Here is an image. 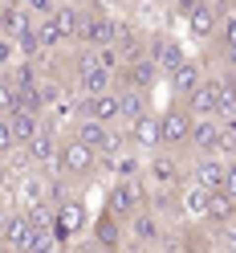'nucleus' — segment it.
I'll return each instance as SVG.
<instances>
[{
  "label": "nucleus",
  "instance_id": "f257e3e1",
  "mask_svg": "<svg viewBox=\"0 0 236 253\" xmlns=\"http://www.w3.org/2000/svg\"><path fill=\"white\" fill-rule=\"evenodd\" d=\"M98 164H102V155L94 151V147H86L77 135H66V139H61V147H57V160H53V176H61L66 184L90 180L94 171H98Z\"/></svg>",
  "mask_w": 236,
  "mask_h": 253
},
{
  "label": "nucleus",
  "instance_id": "f03ea898",
  "mask_svg": "<svg viewBox=\"0 0 236 253\" xmlns=\"http://www.w3.org/2000/svg\"><path fill=\"white\" fill-rule=\"evenodd\" d=\"M143 180H147L151 192H179V184L187 180V164H183V155L167 151V147L147 151V160H143Z\"/></svg>",
  "mask_w": 236,
  "mask_h": 253
},
{
  "label": "nucleus",
  "instance_id": "7ed1b4c3",
  "mask_svg": "<svg viewBox=\"0 0 236 253\" xmlns=\"http://www.w3.org/2000/svg\"><path fill=\"white\" fill-rule=\"evenodd\" d=\"M73 135L82 139L86 147H94L106 160V155H114L122 147H131V139H127V126L122 123H102V119H73Z\"/></svg>",
  "mask_w": 236,
  "mask_h": 253
},
{
  "label": "nucleus",
  "instance_id": "20e7f679",
  "mask_svg": "<svg viewBox=\"0 0 236 253\" xmlns=\"http://www.w3.org/2000/svg\"><path fill=\"white\" fill-rule=\"evenodd\" d=\"M147 200H151V188H147L143 176H114V184L106 188V204H102V209H110L122 220H131Z\"/></svg>",
  "mask_w": 236,
  "mask_h": 253
},
{
  "label": "nucleus",
  "instance_id": "39448f33",
  "mask_svg": "<svg viewBox=\"0 0 236 253\" xmlns=\"http://www.w3.org/2000/svg\"><path fill=\"white\" fill-rule=\"evenodd\" d=\"M167 216L159 209L143 204L131 220H127V245H138V249H155V245H167Z\"/></svg>",
  "mask_w": 236,
  "mask_h": 253
},
{
  "label": "nucleus",
  "instance_id": "423d86ee",
  "mask_svg": "<svg viewBox=\"0 0 236 253\" xmlns=\"http://www.w3.org/2000/svg\"><path fill=\"white\" fill-rule=\"evenodd\" d=\"M192 110L183 102H171L159 115V147L167 151H187V139H192Z\"/></svg>",
  "mask_w": 236,
  "mask_h": 253
},
{
  "label": "nucleus",
  "instance_id": "0eeeda50",
  "mask_svg": "<svg viewBox=\"0 0 236 253\" xmlns=\"http://www.w3.org/2000/svg\"><path fill=\"white\" fill-rule=\"evenodd\" d=\"M53 229H57V237H61L66 245L82 241V233H90V212H86V204L73 200V196H61L57 209H53Z\"/></svg>",
  "mask_w": 236,
  "mask_h": 253
},
{
  "label": "nucleus",
  "instance_id": "6e6552de",
  "mask_svg": "<svg viewBox=\"0 0 236 253\" xmlns=\"http://www.w3.org/2000/svg\"><path fill=\"white\" fill-rule=\"evenodd\" d=\"M118 37H122V21H114V17L102 12L98 4H86L77 41H82V45H118Z\"/></svg>",
  "mask_w": 236,
  "mask_h": 253
},
{
  "label": "nucleus",
  "instance_id": "1a4fd4ad",
  "mask_svg": "<svg viewBox=\"0 0 236 253\" xmlns=\"http://www.w3.org/2000/svg\"><path fill=\"white\" fill-rule=\"evenodd\" d=\"M29 241H33V220L21 209H4L0 212V249L4 253H29Z\"/></svg>",
  "mask_w": 236,
  "mask_h": 253
},
{
  "label": "nucleus",
  "instance_id": "9d476101",
  "mask_svg": "<svg viewBox=\"0 0 236 253\" xmlns=\"http://www.w3.org/2000/svg\"><path fill=\"white\" fill-rule=\"evenodd\" d=\"M224 12H228V0H203V4H196L192 12H187V33H192L196 41H216Z\"/></svg>",
  "mask_w": 236,
  "mask_h": 253
},
{
  "label": "nucleus",
  "instance_id": "9b49d317",
  "mask_svg": "<svg viewBox=\"0 0 236 253\" xmlns=\"http://www.w3.org/2000/svg\"><path fill=\"white\" fill-rule=\"evenodd\" d=\"M90 245L94 249H122L127 245V220L114 216L110 209H102L90 220Z\"/></svg>",
  "mask_w": 236,
  "mask_h": 253
},
{
  "label": "nucleus",
  "instance_id": "f8f14e48",
  "mask_svg": "<svg viewBox=\"0 0 236 253\" xmlns=\"http://www.w3.org/2000/svg\"><path fill=\"white\" fill-rule=\"evenodd\" d=\"M216 188H203L196 180H183L179 192H175V209L179 216H187V225H203V216H208V196Z\"/></svg>",
  "mask_w": 236,
  "mask_h": 253
},
{
  "label": "nucleus",
  "instance_id": "ddd939ff",
  "mask_svg": "<svg viewBox=\"0 0 236 253\" xmlns=\"http://www.w3.org/2000/svg\"><path fill=\"white\" fill-rule=\"evenodd\" d=\"M118 86V74H110L94 61H73V94H102V90H114Z\"/></svg>",
  "mask_w": 236,
  "mask_h": 253
},
{
  "label": "nucleus",
  "instance_id": "4468645a",
  "mask_svg": "<svg viewBox=\"0 0 236 253\" xmlns=\"http://www.w3.org/2000/svg\"><path fill=\"white\" fill-rule=\"evenodd\" d=\"M203 78H208V74H203V66H200V61H192V57H183L179 66H175V70H171V74L163 78V82L171 86V94H175V102H183L187 94H192V90H196V86L203 82Z\"/></svg>",
  "mask_w": 236,
  "mask_h": 253
},
{
  "label": "nucleus",
  "instance_id": "2eb2a0df",
  "mask_svg": "<svg viewBox=\"0 0 236 253\" xmlns=\"http://www.w3.org/2000/svg\"><path fill=\"white\" fill-rule=\"evenodd\" d=\"M224 155H196L192 164H187V180H196L203 188H220L224 184Z\"/></svg>",
  "mask_w": 236,
  "mask_h": 253
},
{
  "label": "nucleus",
  "instance_id": "dca6fc26",
  "mask_svg": "<svg viewBox=\"0 0 236 253\" xmlns=\"http://www.w3.org/2000/svg\"><path fill=\"white\" fill-rule=\"evenodd\" d=\"M8 126H12V139H17V147H25L29 139H33L41 126H45V115L41 110H29V106H17V110H8Z\"/></svg>",
  "mask_w": 236,
  "mask_h": 253
},
{
  "label": "nucleus",
  "instance_id": "f3484780",
  "mask_svg": "<svg viewBox=\"0 0 236 253\" xmlns=\"http://www.w3.org/2000/svg\"><path fill=\"white\" fill-rule=\"evenodd\" d=\"M147 53H151V61H155V70H159V78H167V74L187 57V53L179 49V41H171V37H151Z\"/></svg>",
  "mask_w": 236,
  "mask_h": 253
},
{
  "label": "nucleus",
  "instance_id": "a211bd4d",
  "mask_svg": "<svg viewBox=\"0 0 236 253\" xmlns=\"http://www.w3.org/2000/svg\"><path fill=\"white\" fill-rule=\"evenodd\" d=\"M183 106L192 110L196 119H220V115H216V82H212V74H208V78H203V82L183 98Z\"/></svg>",
  "mask_w": 236,
  "mask_h": 253
},
{
  "label": "nucleus",
  "instance_id": "6ab92c4d",
  "mask_svg": "<svg viewBox=\"0 0 236 253\" xmlns=\"http://www.w3.org/2000/svg\"><path fill=\"white\" fill-rule=\"evenodd\" d=\"M228 220H236V200L216 188V192L208 196V216H203V225H208V229H220V225H228Z\"/></svg>",
  "mask_w": 236,
  "mask_h": 253
},
{
  "label": "nucleus",
  "instance_id": "aec40b11",
  "mask_svg": "<svg viewBox=\"0 0 236 253\" xmlns=\"http://www.w3.org/2000/svg\"><path fill=\"white\" fill-rule=\"evenodd\" d=\"M21 61V49H17V41H12L8 33H0V74H8L12 66Z\"/></svg>",
  "mask_w": 236,
  "mask_h": 253
},
{
  "label": "nucleus",
  "instance_id": "412c9836",
  "mask_svg": "<svg viewBox=\"0 0 236 253\" xmlns=\"http://www.w3.org/2000/svg\"><path fill=\"white\" fill-rule=\"evenodd\" d=\"M220 192H228L236 200V155H228V164H224V184H220Z\"/></svg>",
  "mask_w": 236,
  "mask_h": 253
},
{
  "label": "nucleus",
  "instance_id": "4be33fe9",
  "mask_svg": "<svg viewBox=\"0 0 236 253\" xmlns=\"http://www.w3.org/2000/svg\"><path fill=\"white\" fill-rule=\"evenodd\" d=\"M21 4L33 12V17H49V12L57 8V0H21Z\"/></svg>",
  "mask_w": 236,
  "mask_h": 253
},
{
  "label": "nucleus",
  "instance_id": "5701e85b",
  "mask_svg": "<svg viewBox=\"0 0 236 253\" xmlns=\"http://www.w3.org/2000/svg\"><path fill=\"white\" fill-rule=\"evenodd\" d=\"M77 4H102V0H77Z\"/></svg>",
  "mask_w": 236,
  "mask_h": 253
},
{
  "label": "nucleus",
  "instance_id": "b1692460",
  "mask_svg": "<svg viewBox=\"0 0 236 253\" xmlns=\"http://www.w3.org/2000/svg\"><path fill=\"white\" fill-rule=\"evenodd\" d=\"M228 8H236V0H228Z\"/></svg>",
  "mask_w": 236,
  "mask_h": 253
},
{
  "label": "nucleus",
  "instance_id": "393cba45",
  "mask_svg": "<svg viewBox=\"0 0 236 253\" xmlns=\"http://www.w3.org/2000/svg\"><path fill=\"white\" fill-rule=\"evenodd\" d=\"M0 168H4V155H0Z\"/></svg>",
  "mask_w": 236,
  "mask_h": 253
},
{
  "label": "nucleus",
  "instance_id": "a878e982",
  "mask_svg": "<svg viewBox=\"0 0 236 253\" xmlns=\"http://www.w3.org/2000/svg\"><path fill=\"white\" fill-rule=\"evenodd\" d=\"M232 74H236V70H232Z\"/></svg>",
  "mask_w": 236,
  "mask_h": 253
}]
</instances>
